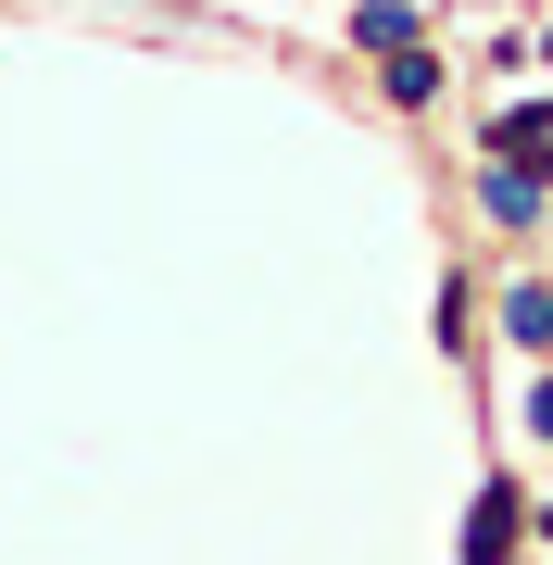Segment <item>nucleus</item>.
I'll list each match as a JSON object with an SVG mask.
<instances>
[{
    "instance_id": "1",
    "label": "nucleus",
    "mask_w": 553,
    "mask_h": 565,
    "mask_svg": "<svg viewBox=\"0 0 553 565\" xmlns=\"http://www.w3.org/2000/svg\"><path fill=\"white\" fill-rule=\"evenodd\" d=\"M515 553V490H478V515H466V565H503Z\"/></svg>"
},
{
    "instance_id": "2",
    "label": "nucleus",
    "mask_w": 553,
    "mask_h": 565,
    "mask_svg": "<svg viewBox=\"0 0 553 565\" xmlns=\"http://www.w3.org/2000/svg\"><path fill=\"white\" fill-rule=\"evenodd\" d=\"M491 151H503V163H529V177H541V163H553V114H503V126H491Z\"/></svg>"
},
{
    "instance_id": "3",
    "label": "nucleus",
    "mask_w": 553,
    "mask_h": 565,
    "mask_svg": "<svg viewBox=\"0 0 553 565\" xmlns=\"http://www.w3.org/2000/svg\"><path fill=\"white\" fill-rule=\"evenodd\" d=\"M377 63H390V102H428V88H440V63L415 51V39H403V51H377Z\"/></svg>"
},
{
    "instance_id": "4",
    "label": "nucleus",
    "mask_w": 553,
    "mask_h": 565,
    "mask_svg": "<svg viewBox=\"0 0 553 565\" xmlns=\"http://www.w3.org/2000/svg\"><path fill=\"white\" fill-rule=\"evenodd\" d=\"M503 327H515L529 352H553V289H515V302H503Z\"/></svg>"
}]
</instances>
